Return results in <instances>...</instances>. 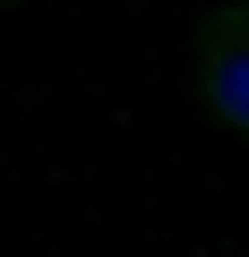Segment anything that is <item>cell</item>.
<instances>
[{"instance_id":"6da1fadb","label":"cell","mask_w":249,"mask_h":257,"mask_svg":"<svg viewBox=\"0 0 249 257\" xmlns=\"http://www.w3.org/2000/svg\"><path fill=\"white\" fill-rule=\"evenodd\" d=\"M189 103L249 146V0H206L189 18Z\"/></svg>"}]
</instances>
